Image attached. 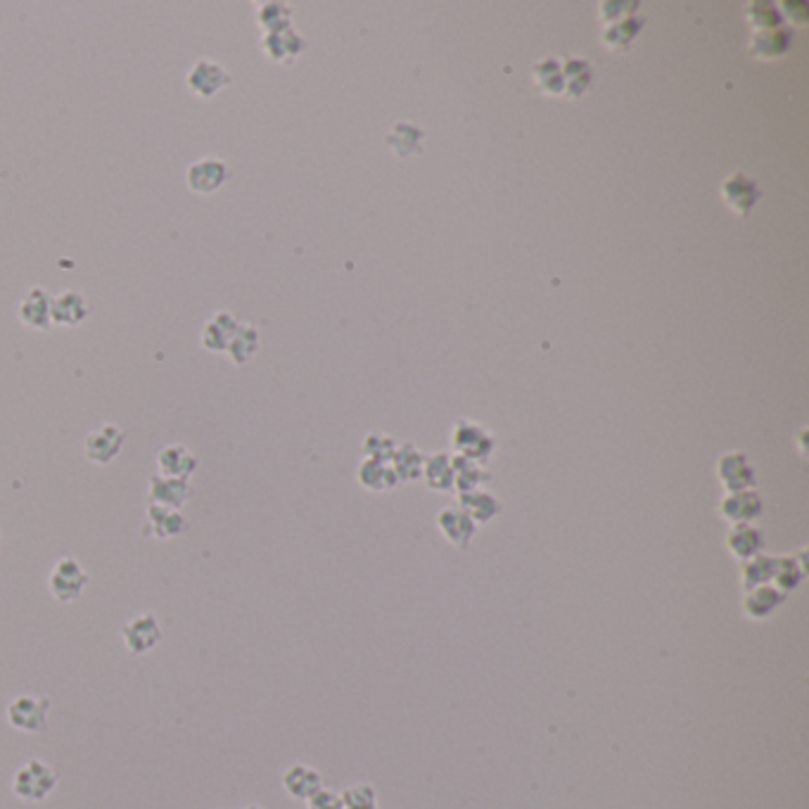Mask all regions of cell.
Returning a JSON list of instances; mask_svg holds the SVG:
<instances>
[{"instance_id":"13","label":"cell","mask_w":809,"mask_h":809,"mask_svg":"<svg viewBox=\"0 0 809 809\" xmlns=\"http://www.w3.org/2000/svg\"><path fill=\"white\" fill-rule=\"evenodd\" d=\"M437 530L456 549H465L477 532V525L458 506H449L437 515Z\"/></svg>"},{"instance_id":"31","label":"cell","mask_w":809,"mask_h":809,"mask_svg":"<svg viewBox=\"0 0 809 809\" xmlns=\"http://www.w3.org/2000/svg\"><path fill=\"white\" fill-rule=\"evenodd\" d=\"M451 461H454V489H458V494L484 489V484H487L489 477H492L489 475L487 465L470 461V458L451 454Z\"/></svg>"},{"instance_id":"18","label":"cell","mask_w":809,"mask_h":809,"mask_svg":"<svg viewBox=\"0 0 809 809\" xmlns=\"http://www.w3.org/2000/svg\"><path fill=\"white\" fill-rule=\"evenodd\" d=\"M304 48H307V41H304L292 27L285 31H276V34H264V38H261V50H264V55L269 57L271 62H278V65L292 62L295 57L302 55Z\"/></svg>"},{"instance_id":"5","label":"cell","mask_w":809,"mask_h":809,"mask_svg":"<svg viewBox=\"0 0 809 809\" xmlns=\"http://www.w3.org/2000/svg\"><path fill=\"white\" fill-rule=\"evenodd\" d=\"M715 470H717V480L726 489V494L755 489V482H757L755 465L750 463V458L745 451H729V454H722L717 458Z\"/></svg>"},{"instance_id":"40","label":"cell","mask_w":809,"mask_h":809,"mask_svg":"<svg viewBox=\"0 0 809 809\" xmlns=\"http://www.w3.org/2000/svg\"><path fill=\"white\" fill-rule=\"evenodd\" d=\"M342 805L345 809H378V795L371 786L359 783V786H349L342 793Z\"/></svg>"},{"instance_id":"7","label":"cell","mask_w":809,"mask_h":809,"mask_svg":"<svg viewBox=\"0 0 809 809\" xmlns=\"http://www.w3.org/2000/svg\"><path fill=\"white\" fill-rule=\"evenodd\" d=\"M124 430L114 423L100 425L98 430L88 432L84 439V454L95 465H107L119 456L121 447H124Z\"/></svg>"},{"instance_id":"20","label":"cell","mask_w":809,"mask_h":809,"mask_svg":"<svg viewBox=\"0 0 809 809\" xmlns=\"http://www.w3.org/2000/svg\"><path fill=\"white\" fill-rule=\"evenodd\" d=\"M458 508H461L463 513H468V518L473 520L475 525H487V522L499 518L503 506L492 492H487V489H475V492L458 494Z\"/></svg>"},{"instance_id":"36","label":"cell","mask_w":809,"mask_h":809,"mask_svg":"<svg viewBox=\"0 0 809 809\" xmlns=\"http://www.w3.org/2000/svg\"><path fill=\"white\" fill-rule=\"evenodd\" d=\"M534 84L539 86L541 93L546 95H563L565 84H563V67H560V60L556 57H546V60H539L537 65L532 67Z\"/></svg>"},{"instance_id":"28","label":"cell","mask_w":809,"mask_h":809,"mask_svg":"<svg viewBox=\"0 0 809 809\" xmlns=\"http://www.w3.org/2000/svg\"><path fill=\"white\" fill-rule=\"evenodd\" d=\"M563 67V84L565 93L572 100H579L582 95L589 91L591 84H594V69L582 57H568L565 62H560Z\"/></svg>"},{"instance_id":"22","label":"cell","mask_w":809,"mask_h":809,"mask_svg":"<svg viewBox=\"0 0 809 809\" xmlns=\"http://www.w3.org/2000/svg\"><path fill=\"white\" fill-rule=\"evenodd\" d=\"M50 297L48 290L43 288H31L27 295L19 302L17 316L24 326L34 328V330H48L50 328Z\"/></svg>"},{"instance_id":"6","label":"cell","mask_w":809,"mask_h":809,"mask_svg":"<svg viewBox=\"0 0 809 809\" xmlns=\"http://www.w3.org/2000/svg\"><path fill=\"white\" fill-rule=\"evenodd\" d=\"M162 624L152 613H140L131 617L129 622L121 627V641H124L126 651L133 655H145L162 641Z\"/></svg>"},{"instance_id":"19","label":"cell","mask_w":809,"mask_h":809,"mask_svg":"<svg viewBox=\"0 0 809 809\" xmlns=\"http://www.w3.org/2000/svg\"><path fill=\"white\" fill-rule=\"evenodd\" d=\"M726 549H729L736 560L745 563V560L760 556L764 551V532L755 522H750V525H731L729 534H726Z\"/></svg>"},{"instance_id":"12","label":"cell","mask_w":809,"mask_h":809,"mask_svg":"<svg viewBox=\"0 0 809 809\" xmlns=\"http://www.w3.org/2000/svg\"><path fill=\"white\" fill-rule=\"evenodd\" d=\"M786 594L776 589L774 584H764L757 586L753 591H745L743 596V613L748 620L762 622L769 620L774 613H779V608L786 603Z\"/></svg>"},{"instance_id":"11","label":"cell","mask_w":809,"mask_h":809,"mask_svg":"<svg viewBox=\"0 0 809 809\" xmlns=\"http://www.w3.org/2000/svg\"><path fill=\"white\" fill-rule=\"evenodd\" d=\"M226 84H231V74L212 60H197L188 72L190 93L200 95V98H212Z\"/></svg>"},{"instance_id":"27","label":"cell","mask_w":809,"mask_h":809,"mask_svg":"<svg viewBox=\"0 0 809 809\" xmlns=\"http://www.w3.org/2000/svg\"><path fill=\"white\" fill-rule=\"evenodd\" d=\"M423 480L432 492H451L454 489V461L447 451H437V454L425 456Z\"/></svg>"},{"instance_id":"29","label":"cell","mask_w":809,"mask_h":809,"mask_svg":"<svg viewBox=\"0 0 809 809\" xmlns=\"http://www.w3.org/2000/svg\"><path fill=\"white\" fill-rule=\"evenodd\" d=\"M390 465H392L394 473H397L401 484L416 482L423 477L425 456H423V451L416 447V444L404 442V444H397V451H394Z\"/></svg>"},{"instance_id":"39","label":"cell","mask_w":809,"mask_h":809,"mask_svg":"<svg viewBox=\"0 0 809 809\" xmlns=\"http://www.w3.org/2000/svg\"><path fill=\"white\" fill-rule=\"evenodd\" d=\"M639 8V0H620V3L617 0H605V3L598 5V19H601L605 27H610V24H617L622 19L636 15Z\"/></svg>"},{"instance_id":"33","label":"cell","mask_w":809,"mask_h":809,"mask_svg":"<svg viewBox=\"0 0 809 809\" xmlns=\"http://www.w3.org/2000/svg\"><path fill=\"white\" fill-rule=\"evenodd\" d=\"M774 563H776V556H767V553H760V556L745 560L743 570H741L743 591H753V589H757V586L772 584Z\"/></svg>"},{"instance_id":"15","label":"cell","mask_w":809,"mask_h":809,"mask_svg":"<svg viewBox=\"0 0 809 809\" xmlns=\"http://www.w3.org/2000/svg\"><path fill=\"white\" fill-rule=\"evenodd\" d=\"M793 48V31L781 27V29H772V31H760V34H753L750 36V43H748V53L750 57H755V60H779L788 53V50Z\"/></svg>"},{"instance_id":"16","label":"cell","mask_w":809,"mask_h":809,"mask_svg":"<svg viewBox=\"0 0 809 809\" xmlns=\"http://www.w3.org/2000/svg\"><path fill=\"white\" fill-rule=\"evenodd\" d=\"M188 530V522L183 518L181 511H176V508H167V506H148V513H145V527L143 532L148 534V537H155V539H171V537H178V534H183Z\"/></svg>"},{"instance_id":"23","label":"cell","mask_w":809,"mask_h":809,"mask_svg":"<svg viewBox=\"0 0 809 809\" xmlns=\"http://www.w3.org/2000/svg\"><path fill=\"white\" fill-rule=\"evenodd\" d=\"M159 475L176 477V480H188L197 470V456L188 451L183 444H169L159 451L157 456Z\"/></svg>"},{"instance_id":"34","label":"cell","mask_w":809,"mask_h":809,"mask_svg":"<svg viewBox=\"0 0 809 809\" xmlns=\"http://www.w3.org/2000/svg\"><path fill=\"white\" fill-rule=\"evenodd\" d=\"M423 140L425 133L416 124H397L387 136V145L397 157H411L423 150Z\"/></svg>"},{"instance_id":"43","label":"cell","mask_w":809,"mask_h":809,"mask_svg":"<svg viewBox=\"0 0 809 809\" xmlns=\"http://www.w3.org/2000/svg\"><path fill=\"white\" fill-rule=\"evenodd\" d=\"M250 809H257V807H250Z\"/></svg>"},{"instance_id":"41","label":"cell","mask_w":809,"mask_h":809,"mask_svg":"<svg viewBox=\"0 0 809 809\" xmlns=\"http://www.w3.org/2000/svg\"><path fill=\"white\" fill-rule=\"evenodd\" d=\"M776 5H779V10H786V12H781L783 22L791 19L793 27H805V24L809 22L807 3H798V0H793V3H776Z\"/></svg>"},{"instance_id":"32","label":"cell","mask_w":809,"mask_h":809,"mask_svg":"<svg viewBox=\"0 0 809 809\" xmlns=\"http://www.w3.org/2000/svg\"><path fill=\"white\" fill-rule=\"evenodd\" d=\"M257 349H259L257 328L250 326V323H238V328H235L231 342H228V347H226L231 361L235 363V366H245V363L250 361L254 354H257Z\"/></svg>"},{"instance_id":"17","label":"cell","mask_w":809,"mask_h":809,"mask_svg":"<svg viewBox=\"0 0 809 809\" xmlns=\"http://www.w3.org/2000/svg\"><path fill=\"white\" fill-rule=\"evenodd\" d=\"M807 577V549H800L791 556H776L772 584L783 594H793Z\"/></svg>"},{"instance_id":"30","label":"cell","mask_w":809,"mask_h":809,"mask_svg":"<svg viewBox=\"0 0 809 809\" xmlns=\"http://www.w3.org/2000/svg\"><path fill=\"white\" fill-rule=\"evenodd\" d=\"M643 24H646V19L639 17V15H632L627 19H622V22L605 27V31H603L605 48L615 50V53H627V50L634 46V41L639 38V34L643 31Z\"/></svg>"},{"instance_id":"35","label":"cell","mask_w":809,"mask_h":809,"mask_svg":"<svg viewBox=\"0 0 809 809\" xmlns=\"http://www.w3.org/2000/svg\"><path fill=\"white\" fill-rule=\"evenodd\" d=\"M745 22H748L750 34H760V31H772L783 27L781 10L776 3H750L745 8Z\"/></svg>"},{"instance_id":"3","label":"cell","mask_w":809,"mask_h":809,"mask_svg":"<svg viewBox=\"0 0 809 809\" xmlns=\"http://www.w3.org/2000/svg\"><path fill=\"white\" fill-rule=\"evenodd\" d=\"M88 582H91V577H88L84 565H81L79 560L72 556H65V558L57 560V563L53 565V570H50L48 589H50V594H53L55 601L74 603V601H79L81 594H84Z\"/></svg>"},{"instance_id":"14","label":"cell","mask_w":809,"mask_h":809,"mask_svg":"<svg viewBox=\"0 0 809 809\" xmlns=\"http://www.w3.org/2000/svg\"><path fill=\"white\" fill-rule=\"evenodd\" d=\"M190 496H193V487L188 480H176V477L152 475L148 499L152 506H167V508H181Z\"/></svg>"},{"instance_id":"1","label":"cell","mask_w":809,"mask_h":809,"mask_svg":"<svg viewBox=\"0 0 809 809\" xmlns=\"http://www.w3.org/2000/svg\"><path fill=\"white\" fill-rule=\"evenodd\" d=\"M451 449H454V456L470 458V461L487 465L489 458L494 456L496 451V437L489 432L484 425L475 423V420H456L454 428H451Z\"/></svg>"},{"instance_id":"42","label":"cell","mask_w":809,"mask_h":809,"mask_svg":"<svg viewBox=\"0 0 809 809\" xmlns=\"http://www.w3.org/2000/svg\"><path fill=\"white\" fill-rule=\"evenodd\" d=\"M307 802L309 809H345V805H342V795H335L333 791H326V788H321V791Z\"/></svg>"},{"instance_id":"2","label":"cell","mask_w":809,"mask_h":809,"mask_svg":"<svg viewBox=\"0 0 809 809\" xmlns=\"http://www.w3.org/2000/svg\"><path fill=\"white\" fill-rule=\"evenodd\" d=\"M57 786V772L43 760H29L15 772L12 793L24 802H43Z\"/></svg>"},{"instance_id":"24","label":"cell","mask_w":809,"mask_h":809,"mask_svg":"<svg viewBox=\"0 0 809 809\" xmlns=\"http://www.w3.org/2000/svg\"><path fill=\"white\" fill-rule=\"evenodd\" d=\"M356 480L368 492H390V489H399L401 482L397 473L392 470L390 463L373 461V458H363L356 468Z\"/></svg>"},{"instance_id":"8","label":"cell","mask_w":809,"mask_h":809,"mask_svg":"<svg viewBox=\"0 0 809 809\" xmlns=\"http://www.w3.org/2000/svg\"><path fill=\"white\" fill-rule=\"evenodd\" d=\"M717 511L729 525H750L764 513V501L755 489H745V492L724 494Z\"/></svg>"},{"instance_id":"38","label":"cell","mask_w":809,"mask_h":809,"mask_svg":"<svg viewBox=\"0 0 809 809\" xmlns=\"http://www.w3.org/2000/svg\"><path fill=\"white\" fill-rule=\"evenodd\" d=\"M394 451H397V442L385 432H371L363 439V454H366V458H373V461L390 463Z\"/></svg>"},{"instance_id":"37","label":"cell","mask_w":809,"mask_h":809,"mask_svg":"<svg viewBox=\"0 0 809 809\" xmlns=\"http://www.w3.org/2000/svg\"><path fill=\"white\" fill-rule=\"evenodd\" d=\"M257 24L264 29V34H276V31L290 29L292 10L283 3H261L257 5Z\"/></svg>"},{"instance_id":"4","label":"cell","mask_w":809,"mask_h":809,"mask_svg":"<svg viewBox=\"0 0 809 809\" xmlns=\"http://www.w3.org/2000/svg\"><path fill=\"white\" fill-rule=\"evenodd\" d=\"M8 724L24 734H41L48 726L50 700L38 696H19L5 710Z\"/></svg>"},{"instance_id":"10","label":"cell","mask_w":809,"mask_h":809,"mask_svg":"<svg viewBox=\"0 0 809 809\" xmlns=\"http://www.w3.org/2000/svg\"><path fill=\"white\" fill-rule=\"evenodd\" d=\"M228 176H231V169H228V164L224 162V159L205 157V159H197V162L190 164L186 181H188V188L193 190V193L209 195V193H216V190L224 186Z\"/></svg>"},{"instance_id":"25","label":"cell","mask_w":809,"mask_h":809,"mask_svg":"<svg viewBox=\"0 0 809 809\" xmlns=\"http://www.w3.org/2000/svg\"><path fill=\"white\" fill-rule=\"evenodd\" d=\"M283 786L292 798L311 800L323 788V779L316 769L307 764H292L288 772L283 774Z\"/></svg>"},{"instance_id":"9","label":"cell","mask_w":809,"mask_h":809,"mask_svg":"<svg viewBox=\"0 0 809 809\" xmlns=\"http://www.w3.org/2000/svg\"><path fill=\"white\" fill-rule=\"evenodd\" d=\"M760 195V186H757L755 178L745 174H731L722 183L724 205L738 216H748L753 212L757 202H760Z\"/></svg>"},{"instance_id":"26","label":"cell","mask_w":809,"mask_h":809,"mask_svg":"<svg viewBox=\"0 0 809 809\" xmlns=\"http://www.w3.org/2000/svg\"><path fill=\"white\" fill-rule=\"evenodd\" d=\"M238 328V321H235L233 314L228 311H219L207 321V326L202 328V347L207 352H226L228 342Z\"/></svg>"},{"instance_id":"21","label":"cell","mask_w":809,"mask_h":809,"mask_svg":"<svg viewBox=\"0 0 809 809\" xmlns=\"http://www.w3.org/2000/svg\"><path fill=\"white\" fill-rule=\"evenodd\" d=\"M88 316V302L81 292L65 290L50 299V321L62 326H79Z\"/></svg>"}]
</instances>
